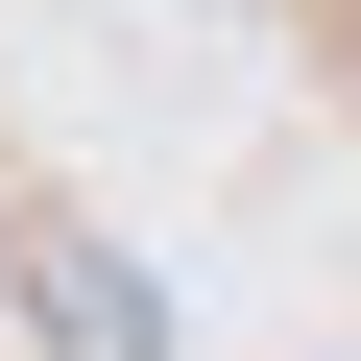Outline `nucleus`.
<instances>
[{"label": "nucleus", "mask_w": 361, "mask_h": 361, "mask_svg": "<svg viewBox=\"0 0 361 361\" xmlns=\"http://www.w3.org/2000/svg\"><path fill=\"white\" fill-rule=\"evenodd\" d=\"M25 313H49V361H169V289L121 241H25Z\"/></svg>", "instance_id": "1"}]
</instances>
